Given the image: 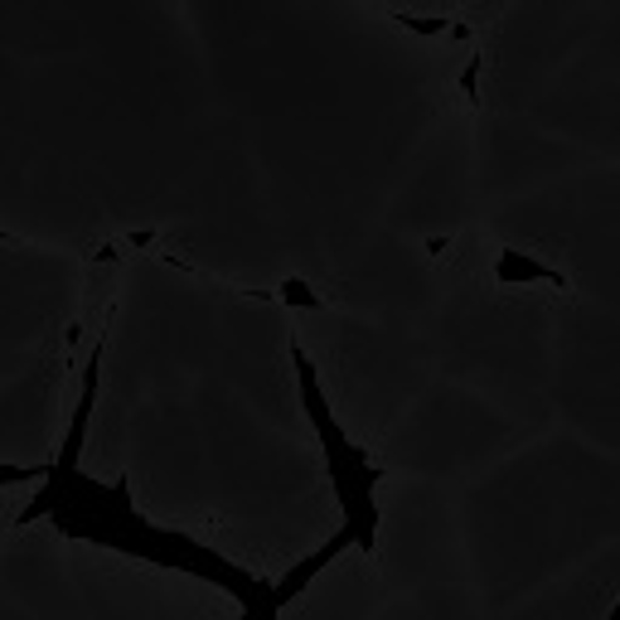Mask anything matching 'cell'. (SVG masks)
<instances>
[{"label": "cell", "mask_w": 620, "mask_h": 620, "mask_svg": "<svg viewBox=\"0 0 620 620\" xmlns=\"http://www.w3.org/2000/svg\"><path fill=\"white\" fill-rule=\"evenodd\" d=\"M291 369H296L301 408H306L311 432L325 451V476L335 484V500H340V510H344L349 534H354L359 552H374L378 548V518H383L378 504H374V490L388 480V466L369 456L364 446L349 442V432L340 426V417H335L330 398H325L320 374H315V364H311L306 349H301V340H291Z\"/></svg>", "instance_id": "1"}, {"label": "cell", "mask_w": 620, "mask_h": 620, "mask_svg": "<svg viewBox=\"0 0 620 620\" xmlns=\"http://www.w3.org/2000/svg\"><path fill=\"white\" fill-rule=\"evenodd\" d=\"M103 359H107V325L97 330L93 349H87V364H83V393H78V408L69 417V436L59 446V460L54 470H78V456H83V442H87V422H93V408H97V393H103Z\"/></svg>", "instance_id": "2"}, {"label": "cell", "mask_w": 620, "mask_h": 620, "mask_svg": "<svg viewBox=\"0 0 620 620\" xmlns=\"http://www.w3.org/2000/svg\"><path fill=\"white\" fill-rule=\"evenodd\" d=\"M344 548H359V543H354V534H349V524L335 528V534L325 538V543L315 548V552H306V558H301L296 568H286V572H281V577L272 582V606H277V611H286V606L296 601V596H306V586H311L315 577H320V572L330 568V562L340 558Z\"/></svg>", "instance_id": "3"}, {"label": "cell", "mask_w": 620, "mask_h": 620, "mask_svg": "<svg viewBox=\"0 0 620 620\" xmlns=\"http://www.w3.org/2000/svg\"><path fill=\"white\" fill-rule=\"evenodd\" d=\"M494 281H500V286H534V281H548V286H558V291H572L568 272L548 267L543 257L524 253V247H504V253L494 257Z\"/></svg>", "instance_id": "4"}, {"label": "cell", "mask_w": 620, "mask_h": 620, "mask_svg": "<svg viewBox=\"0 0 620 620\" xmlns=\"http://www.w3.org/2000/svg\"><path fill=\"white\" fill-rule=\"evenodd\" d=\"M238 296L262 301V306H286V311H325V296L311 286L306 277H296V272L281 277L272 291H253V286H247V291H238Z\"/></svg>", "instance_id": "5"}, {"label": "cell", "mask_w": 620, "mask_h": 620, "mask_svg": "<svg viewBox=\"0 0 620 620\" xmlns=\"http://www.w3.org/2000/svg\"><path fill=\"white\" fill-rule=\"evenodd\" d=\"M388 20L417 39H451V25H456L446 15H412V10H388Z\"/></svg>", "instance_id": "6"}, {"label": "cell", "mask_w": 620, "mask_h": 620, "mask_svg": "<svg viewBox=\"0 0 620 620\" xmlns=\"http://www.w3.org/2000/svg\"><path fill=\"white\" fill-rule=\"evenodd\" d=\"M480 69H484V54L476 49L466 59V69H460V78H456V87H460V97H466L470 112H480Z\"/></svg>", "instance_id": "7"}, {"label": "cell", "mask_w": 620, "mask_h": 620, "mask_svg": "<svg viewBox=\"0 0 620 620\" xmlns=\"http://www.w3.org/2000/svg\"><path fill=\"white\" fill-rule=\"evenodd\" d=\"M49 470L54 466H0V484H25V480L44 484V480H49Z\"/></svg>", "instance_id": "8"}, {"label": "cell", "mask_w": 620, "mask_h": 620, "mask_svg": "<svg viewBox=\"0 0 620 620\" xmlns=\"http://www.w3.org/2000/svg\"><path fill=\"white\" fill-rule=\"evenodd\" d=\"M446 247H451V233H436V238L426 243V257H446Z\"/></svg>", "instance_id": "9"}, {"label": "cell", "mask_w": 620, "mask_h": 620, "mask_svg": "<svg viewBox=\"0 0 620 620\" xmlns=\"http://www.w3.org/2000/svg\"><path fill=\"white\" fill-rule=\"evenodd\" d=\"M451 39H476V25H470V20H456V25H451Z\"/></svg>", "instance_id": "10"}, {"label": "cell", "mask_w": 620, "mask_h": 620, "mask_svg": "<svg viewBox=\"0 0 620 620\" xmlns=\"http://www.w3.org/2000/svg\"><path fill=\"white\" fill-rule=\"evenodd\" d=\"M131 243H137V247H151V243H155V229H141V233H131Z\"/></svg>", "instance_id": "11"}, {"label": "cell", "mask_w": 620, "mask_h": 620, "mask_svg": "<svg viewBox=\"0 0 620 620\" xmlns=\"http://www.w3.org/2000/svg\"><path fill=\"white\" fill-rule=\"evenodd\" d=\"M601 620H620V596H616L611 606H606V616H601Z\"/></svg>", "instance_id": "12"}]
</instances>
